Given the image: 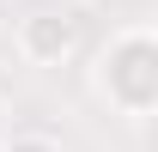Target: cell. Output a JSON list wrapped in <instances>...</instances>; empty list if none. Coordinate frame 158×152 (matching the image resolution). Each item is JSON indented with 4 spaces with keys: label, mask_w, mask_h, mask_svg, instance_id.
<instances>
[{
    "label": "cell",
    "mask_w": 158,
    "mask_h": 152,
    "mask_svg": "<svg viewBox=\"0 0 158 152\" xmlns=\"http://www.w3.org/2000/svg\"><path fill=\"white\" fill-rule=\"evenodd\" d=\"M6 134H12V116H6V103H0V146H6Z\"/></svg>",
    "instance_id": "4"
},
{
    "label": "cell",
    "mask_w": 158,
    "mask_h": 152,
    "mask_svg": "<svg viewBox=\"0 0 158 152\" xmlns=\"http://www.w3.org/2000/svg\"><path fill=\"white\" fill-rule=\"evenodd\" d=\"M12 43H19V55L31 61V67H61V61H73V49H79V19L73 12H55V6L24 12Z\"/></svg>",
    "instance_id": "2"
},
{
    "label": "cell",
    "mask_w": 158,
    "mask_h": 152,
    "mask_svg": "<svg viewBox=\"0 0 158 152\" xmlns=\"http://www.w3.org/2000/svg\"><path fill=\"white\" fill-rule=\"evenodd\" d=\"M0 152H61V140H49V134H6Z\"/></svg>",
    "instance_id": "3"
},
{
    "label": "cell",
    "mask_w": 158,
    "mask_h": 152,
    "mask_svg": "<svg viewBox=\"0 0 158 152\" xmlns=\"http://www.w3.org/2000/svg\"><path fill=\"white\" fill-rule=\"evenodd\" d=\"M91 85L116 116L128 122H146L158 110V31L152 24H128L98 49V67H91Z\"/></svg>",
    "instance_id": "1"
}]
</instances>
